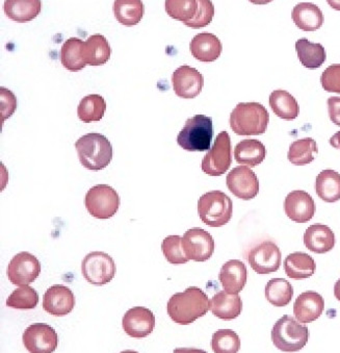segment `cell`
Returning a JSON list of instances; mask_svg holds the SVG:
<instances>
[{
	"instance_id": "cell-1",
	"label": "cell",
	"mask_w": 340,
	"mask_h": 353,
	"mask_svg": "<svg viewBox=\"0 0 340 353\" xmlns=\"http://www.w3.org/2000/svg\"><path fill=\"white\" fill-rule=\"evenodd\" d=\"M169 316L175 323L189 325L203 317L211 310V301L204 291L197 287L174 294L168 302Z\"/></svg>"
},
{
	"instance_id": "cell-2",
	"label": "cell",
	"mask_w": 340,
	"mask_h": 353,
	"mask_svg": "<svg viewBox=\"0 0 340 353\" xmlns=\"http://www.w3.org/2000/svg\"><path fill=\"white\" fill-rule=\"evenodd\" d=\"M79 162L91 171L107 168L113 160V146L107 137L101 134H85L75 143Z\"/></svg>"
},
{
	"instance_id": "cell-3",
	"label": "cell",
	"mask_w": 340,
	"mask_h": 353,
	"mask_svg": "<svg viewBox=\"0 0 340 353\" xmlns=\"http://www.w3.org/2000/svg\"><path fill=\"white\" fill-rule=\"evenodd\" d=\"M270 114L258 103H238L230 115L231 130L238 136H260L266 132Z\"/></svg>"
},
{
	"instance_id": "cell-4",
	"label": "cell",
	"mask_w": 340,
	"mask_h": 353,
	"mask_svg": "<svg viewBox=\"0 0 340 353\" xmlns=\"http://www.w3.org/2000/svg\"><path fill=\"white\" fill-rule=\"evenodd\" d=\"M213 137V119L204 115H196L187 120L177 137V143L189 152H203L211 150Z\"/></svg>"
},
{
	"instance_id": "cell-5",
	"label": "cell",
	"mask_w": 340,
	"mask_h": 353,
	"mask_svg": "<svg viewBox=\"0 0 340 353\" xmlns=\"http://www.w3.org/2000/svg\"><path fill=\"white\" fill-rule=\"evenodd\" d=\"M308 340V327L301 325L289 315L281 317L272 330L273 344L283 352H298L306 346Z\"/></svg>"
},
{
	"instance_id": "cell-6",
	"label": "cell",
	"mask_w": 340,
	"mask_h": 353,
	"mask_svg": "<svg viewBox=\"0 0 340 353\" xmlns=\"http://www.w3.org/2000/svg\"><path fill=\"white\" fill-rule=\"evenodd\" d=\"M198 213L203 223L211 228H222L231 220L233 203L224 192H207L199 199Z\"/></svg>"
},
{
	"instance_id": "cell-7",
	"label": "cell",
	"mask_w": 340,
	"mask_h": 353,
	"mask_svg": "<svg viewBox=\"0 0 340 353\" xmlns=\"http://www.w3.org/2000/svg\"><path fill=\"white\" fill-rule=\"evenodd\" d=\"M119 194L109 185H97L87 191L85 205L89 215L96 219L107 220L114 217L120 208Z\"/></svg>"
},
{
	"instance_id": "cell-8",
	"label": "cell",
	"mask_w": 340,
	"mask_h": 353,
	"mask_svg": "<svg viewBox=\"0 0 340 353\" xmlns=\"http://www.w3.org/2000/svg\"><path fill=\"white\" fill-rule=\"evenodd\" d=\"M115 261L103 251L89 252L81 263V273L87 283L94 285H103L111 283L116 275Z\"/></svg>"
},
{
	"instance_id": "cell-9",
	"label": "cell",
	"mask_w": 340,
	"mask_h": 353,
	"mask_svg": "<svg viewBox=\"0 0 340 353\" xmlns=\"http://www.w3.org/2000/svg\"><path fill=\"white\" fill-rule=\"evenodd\" d=\"M231 164V139L227 132H222L217 134L213 147L203 159L201 168L205 174L221 176L229 170Z\"/></svg>"
},
{
	"instance_id": "cell-10",
	"label": "cell",
	"mask_w": 340,
	"mask_h": 353,
	"mask_svg": "<svg viewBox=\"0 0 340 353\" xmlns=\"http://www.w3.org/2000/svg\"><path fill=\"white\" fill-rule=\"evenodd\" d=\"M182 248L189 261L205 262L213 256L215 241L206 230L193 228L183 234Z\"/></svg>"
},
{
	"instance_id": "cell-11",
	"label": "cell",
	"mask_w": 340,
	"mask_h": 353,
	"mask_svg": "<svg viewBox=\"0 0 340 353\" xmlns=\"http://www.w3.org/2000/svg\"><path fill=\"white\" fill-rule=\"evenodd\" d=\"M22 341L30 353H54L58 348L59 336L48 324L34 323L24 330Z\"/></svg>"
},
{
	"instance_id": "cell-12",
	"label": "cell",
	"mask_w": 340,
	"mask_h": 353,
	"mask_svg": "<svg viewBox=\"0 0 340 353\" xmlns=\"http://www.w3.org/2000/svg\"><path fill=\"white\" fill-rule=\"evenodd\" d=\"M280 248L273 241H264L249 251L248 261L257 274L266 275L276 272L281 267Z\"/></svg>"
},
{
	"instance_id": "cell-13",
	"label": "cell",
	"mask_w": 340,
	"mask_h": 353,
	"mask_svg": "<svg viewBox=\"0 0 340 353\" xmlns=\"http://www.w3.org/2000/svg\"><path fill=\"white\" fill-rule=\"evenodd\" d=\"M226 185L235 197L242 200L254 199L259 193V181L250 167H235L228 173Z\"/></svg>"
},
{
	"instance_id": "cell-14",
	"label": "cell",
	"mask_w": 340,
	"mask_h": 353,
	"mask_svg": "<svg viewBox=\"0 0 340 353\" xmlns=\"http://www.w3.org/2000/svg\"><path fill=\"white\" fill-rule=\"evenodd\" d=\"M41 273V264L30 252L16 254L8 267V279L13 285L22 287L34 283Z\"/></svg>"
},
{
	"instance_id": "cell-15",
	"label": "cell",
	"mask_w": 340,
	"mask_h": 353,
	"mask_svg": "<svg viewBox=\"0 0 340 353\" xmlns=\"http://www.w3.org/2000/svg\"><path fill=\"white\" fill-rule=\"evenodd\" d=\"M173 88L178 97L184 99L196 98L204 87V77L193 67L180 66L172 75Z\"/></svg>"
},
{
	"instance_id": "cell-16",
	"label": "cell",
	"mask_w": 340,
	"mask_h": 353,
	"mask_svg": "<svg viewBox=\"0 0 340 353\" xmlns=\"http://www.w3.org/2000/svg\"><path fill=\"white\" fill-rule=\"evenodd\" d=\"M122 326L124 332L131 338H146L152 334L156 327V317L147 307H132L124 315Z\"/></svg>"
},
{
	"instance_id": "cell-17",
	"label": "cell",
	"mask_w": 340,
	"mask_h": 353,
	"mask_svg": "<svg viewBox=\"0 0 340 353\" xmlns=\"http://www.w3.org/2000/svg\"><path fill=\"white\" fill-rule=\"evenodd\" d=\"M284 212L291 221L306 223L315 217L317 205L310 194L297 190L290 192L285 198Z\"/></svg>"
},
{
	"instance_id": "cell-18",
	"label": "cell",
	"mask_w": 340,
	"mask_h": 353,
	"mask_svg": "<svg viewBox=\"0 0 340 353\" xmlns=\"http://www.w3.org/2000/svg\"><path fill=\"white\" fill-rule=\"evenodd\" d=\"M75 307V296L66 285H54L45 292L43 309L56 317L68 315Z\"/></svg>"
},
{
	"instance_id": "cell-19",
	"label": "cell",
	"mask_w": 340,
	"mask_h": 353,
	"mask_svg": "<svg viewBox=\"0 0 340 353\" xmlns=\"http://www.w3.org/2000/svg\"><path fill=\"white\" fill-rule=\"evenodd\" d=\"M323 310H325V300L317 292H304L299 295L295 301V317L301 323H311L319 319Z\"/></svg>"
},
{
	"instance_id": "cell-20",
	"label": "cell",
	"mask_w": 340,
	"mask_h": 353,
	"mask_svg": "<svg viewBox=\"0 0 340 353\" xmlns=\"http://www.w3.org/2000/svg\"><path fill=\"white\" fill-rule=\"evenodd\" d=\"M189 49L199 62L213 63L221 57L223 45L215 34L202 32L191 39Z\"/></svg>"
},
{
	"instance_id": "cell-21",
	"label": "cell",
	"mask_w": 340,
	"mask_h": 353,
	"mask_svg": "<svg viewBox=\"0 0 340 353\" xmlns=\"http://www.w3.org/2000/svg\"><path fill=\"white\" fill-rule=\"evenodd\" d=\"M219 279L224 291L238 294L247 283V267L240 260L228 261L220 271Z\"/></svg>"
},
{
	"instance_id": "cell-22",
	"label": "cell",
	"mask_w": 340,
	"mask_h": 353,
	"mask_svg": "<svg viewBox=\"0 0 340 353\" xmlns=\"http://www.w3.org/2000/svg\"><path fill=\"white\" fill-rule=\"evenodd\" d=\"M335 234L329 226L317 223L309 226L304 234V245L315 254H327L335 246Z\"/></svg>"
},
{
	"instance_id": "cell-23",
	"label": "cell",
	"mask_w": 340,
	"mask_h": 353,
	"mask_svg": "<svg viewBox=\"0 0 340 353\" xmlns=\"http://www.w3.org/2000/svg\"><path fill=\"white\" fill-rule=\"evenodd\" d=\"M211 313L219 319L230 321L236 319L242 311V298L237 294L217 292L211 300Z\"/></svg>"
},
{
	"instance_id": "cell-24",
	"label": "cell",
	"mask_w": 340,
	"mask_h": 353,
	"mask_svg": "<svg viewBox=\"0 0 340 353\" xmlns=\"http://www.w3.org/2000/svg\"><path fill=\"white\" fill-rule=\"evenodd\" d=\"M291 19L300 30L304 32H315L325 22L323 12L312 3H301L295 6L291 12Z\"/></svg>"
},
{
	"instance_id": "cell-25",
	"label": "cell",
	"mask_w": 340,
	"mask_h": 353,
	"mask_svg": "<svg viewBox=\"0 0 340 353\" xmlns=\"http://www.w3.org/2000/svg\"><path fill=\"white\" fill-rule=\"evenodd\" d=\"M111 48L109 41L103 34L89 36L83 46V59L89 66H101L109 62Z\"/></svg>"
},
{
	"instance_id": "cell-26",
	"label": "cell",
	"mask_w": 340,
	"mask_h": 353,
	"mask_svg": "<svg viewBox=\"0 0 340 353\" xmlns=\"http://www.w3.org/2000/svg\"><path fill=\"white\" fill-rule=\"evenodd\" d=\"M266 156V146L255 139L240 141L234 149L236 162L247 167L258 166L264 162Z\"/></svg>"
},
{
	"instance_id": "cell-27",
	"label": "cell",
	"mask_w": 340,
	"mask_h": 353,
	"mask_svg": "<svg viewBox=\"0 0 340 353\" xmlns=\"http://www.w3.org/2000/svg\"><path fill=\"white\" fill-rule=\"evenodd\" d=\"M285 273L289 279H306L315 275L317 264L309 254L305 252H294L286 256L283 263Z\"/></svg>"
},
{
	"instance_id": "cell-28",
	"label": "cell",
	"mask_w": 340,
	"mask_h": 353,
	"mask_svg": "<svg viewBox=\"0 0 340 353\" xmlns=\"http://www.w3.org/2000/svg\"><path fill=\"white\" fill-rule=\"evenodd\" d=\"M42 3L40 0H7L5 13L8 18L19 23L32 21L40 14Z\"/></svg>"
},
{
	"instance_id": "cell-29",
	"label": "cell",
	"mask_w": 340,
	"mask_h": 353,
	"mask_svg": "<svg viewBox=\"0 0 340 353\" xmlns=\"http://www.w3.org/2000/svg\"><path fill=\"white\" fill-rule=\"evenodd\" d=\"M270 107L283 120H295L300 115V105L296 98L284 90L272 92L270 95Z\"/></svg>"
},
{
	"instance_id": "cell-30",
	"label": "cell",
	"mask_w": 340,
	"mask_h": 353,
	"mask_svg": "<svg viewBox=\"0 0 340 353\" xmlns=\"http://www.w3.org/2000/svg\"><path fill=\"white\" fill-rule=\"evenodd\" d=\"M296 52L303 66L308 69L319 68L327 60L325 47L306 38L297 41Z\"/></svg>"
},
{
	"instance_id": "cell-31",
	"label": "cell",
	"mask_w": 340,
	"mask_h": 353,
	"mask_svg": "<svg viewBox=\"0 0 340 353\" xmlns=\"http://www.w3.org/2000/svg\"><path fill=\"white\" fill-rule=\"evenodd\" d=\"M315 191L325 203H334L340 200V174L332 169L321 171L317 176Z\"/></svg>"
},
{
	"instance_id": "cell-32",
	"label": "cell",
	"mask_w": 340,
	"mask_h": 353,
	"mask_svg": "<svg viewBox=\"0 0 340 353\" xmlns=\"http://www.w3.org/2000/svg\"><path fill=\"white\" fill-rule=\"evenodd\" d=\"M85 42L78 38H70L63 44L61 49V62L70 72L83 70L87 64L83 59Z\"/></svg>"
},
{
	"instance_id": "cell-33",
	"label": "cell",
	"mask_w": 340,
	"mask_h": 353,
	"mask_svg": "<svg viewBox=\"0 0 340 353\" xmlns=\"http://www.w3.org/2000/svg\"><path fill=\"white\" fill-rule=\"evenodd\" d=\"M319 154L317 142L312 138L300 139L295 141L289 147L287 159L296 166L310 164L317 159Z\"/></svg>"
},
{
	"instance_id": "cell-34",
	"label": "cell",
	"mask_w": 340,
	"mask_h": 353,
	"mask_svg": "<svg viewBox=\"0 0 340 353\" xmlns=\"http://www.w3.org/2000/svg\"><path fill=\"white\" fill-rule=\"evenodd\" d=\"M144 3L140 0H117L114 3L116 19L125 26H134L144 17Z\"/></svg>"
},
{
	"instance_id": "cell-35",
	"label": "cell",
	"mask_w": 340,
	"mask_h": 353,
	"mask_svg": "<svg viewBox=\"0 0 340 353\" xmlns=\"http://www.w3.org/2000/svg\"><path fill=\"white\" fill-rule=\"evenodd\" d=\"M107 111L105 98L98 94H91L83 97L79 103L77 115L85 123L100 121Z\"/></svg>"
},
{
	"instance_id": "cell-36",
	"label": "cell",
	"mask_w": 340,
	"mask_h": 353,
	"mask_svg": "<svg viewBox=\"0 0 340 353\" xmlns=\"http://www.w3.org/2000/svg\"><path fill=\"white\" fill-rule=\"evenodd\" d=\"M266 298L270 305L284 307L290 303L294 297V288L284 279H273L266 283Z\"/></svg>"
},
{
	"instance_id": "cell-37",
	"label": "cell",
	"mask_w": 340,
	"mask_h": 353,
	"mask_svg": "<svg viewBox=\"0 0 340 353\" xmlns=\"http://www.w3.org/2000/svg\"><path fill=\"white\" fill-rule=\"evenodd\" d=\"M38 303V292L30 285H22L14 290L7 299L8 307L22 311L34 309Z\"/></svg>"
},
{
	"instance_id": "cell-38",
	"label": "cell",
	"mask_w": 340,
	"mask_h": 353,
	"mask_svg": "<svg viewBox=\"0 0 340 353\" xmlns=\"http://www.w3.org/2000/svg\"><path fill=\"white\" fill-rule=\"evenodd\" d=\"M199 9L198 0H167L166 11L171 18L179 21H191Z\"/></svg>"
},
{
	"instance_id": "cell-39",
	"label": "cell",
	"mask_w": 340,
	"mask_h": 353,
	"mask_svg": "<svg viewBox=\"0 0 340 353\" xmlns=\"http://www.w3.org/2000/svg\"><path fill=\"white\" fill-rule=\"evenodd\" d=\"M211 348L215 353H237L240 339L234 330H220L213 334Z\"/></svg>"
},
{
	"instance_id": "cell-40",
	"label": "cell",
	"mask_w": 340,
	"mask_h": 353,
	"mask_svg": "<svg viewBox=\"0 0 340 353\" xmlns=\"http://www.w3.org/2000/svg\"><path fill=\"white\" fill-rule=\"evenodd\" d=\"M162 250L164 258L170 264L182 265L189 262L182 248V238L180 236H169L162 241Z\"/></svg>"
},
{
	"instance_id": "cell-41",
	"label": "cell",
	"mask_w": 340,
	"mask_h": 353,
	"mask_svg": "<svg viewBox=\"0 0 340 353\" xmlns=\"http://www.w3.org/2000/svg\"><path fill=\"white\" fill-rule=\"evenodd\" d=\"M199 9L196 16L191 21L184 22V26L191 28H203L213 21L215 7L209 0H198Z\"/></svg>"
},
{
	"instance_id": "cell-42",
	"label": "cell",
	"mask_w": 340,
	"mask_h": 353,
	"mask_svg": "<svg viewBox=\"0 0 340 353\" xmlns=\"http://www.w3.org/2000/svg\"><path fill=\"white\" fill-rule=\"evenodd\" d=\"M321 83L325 91L340 94V64L328 67L321 74Z\"/></svg>"
},
{
	"instance_id": "cell-43",
	"label": "cell",
	"mask_w": 340,
	"mask_h": 353,
	"mask_svg": "<svg viewBox=\"0 0 340 353\" xmlns=\"http://www.w3.org/2000/svg\"><path fill=\"white\" fill-rule=\"evenodd\" d=\"M0 112H1V122L6 121L8 118L13 115L17 108V99L13 92L7 88H0Z\"/></svg>"
},
{
	"instance_id": "cell-44",
	"label": "cell",
	"mask_w": 340,
	"mask_h": 353,
	"mask_svg": "<svg viewBox=\"0 0 340 353\" xmlns=\"http://www.w3.org/2000/svg\"><path fill=\"white\" fill-rule=\"evenodd\" d=\"M327 103L330 120L335 125L340 126V97H337V96L330 97Z\"/></svg>"
},
{
	"instance_id": "cell-45",
	"label": "cell",
	"mask_w": 340,
	"mask_h": 353,
	"mask_svg": "<svg viewBox=\"0 0 340 353\" xmlns=\"http://www.w3.org/2000/svg\"><path fill=\"white\" fill-rule=\"evenodd\" d=\"M174 353H207L206 351L202 349L197 348H176Z\"/></svg>"
},
{
	"instance_id": "cell-46",
	"label": "cell",
	"mask_w": 340,
	"mask_h": 353,
	"mask_svg": "<svg viewBox=\"0 0 340 353\" xmlns=\"http://www.w3.org/2000/svg\"><path fill=\"white\" fill-rule=\"evenodd\" d=\"M330 145L334 148L339 149L340 150V130L339 132H336L333 137H331V139L329 140Z\"/></svg>"
},
{
	"instance_id": "cell-47",
	"label": "cell",
	"mask_w": 340,
	"mask_h": 353,
	"mask_svg": "<svg viewBox=\"0 0 340 353\" xmlns=\"http://www.w3.org/2000/svg\"><path fill=\"white\" fill-rule=\"evenodd\" d=\"M334 296H335L336 299L340 302V279H338L335 285H334Z\"/></svg>"
},
{
	"instance_id": "cell-48",
	"label": "cell",
	"mask_w": 340,
	"mask_h": 353,
	"mask_svg": "<svg viewBox=\"0 0 340 353\" xmlns=\"http://www.w3.org/2000/svg\"><path fill=\"white\" fill-rule=\"evenodd\" d=\"M120 353H138V352H136V351H134V350H124Z\"/></svg>"
}]
</instances>
